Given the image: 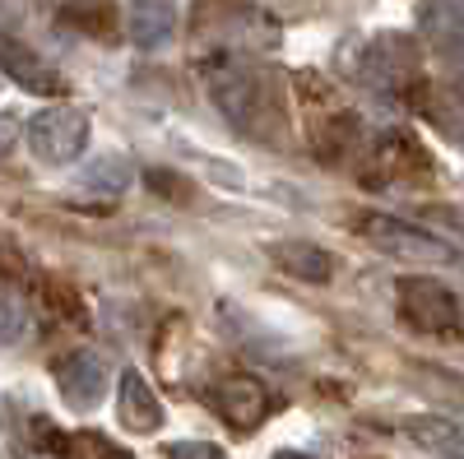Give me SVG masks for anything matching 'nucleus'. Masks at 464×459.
I'll list each match as a JSON object with an SVG mask.
<instances>
[{
	"label": "nucleus",
	"mask_w": 464,
	"mask_h": 459,
	"mask_svg": "<svg viewBox=\"0 0 464 459\" xmlns=\"http://www.w3.org/2000/svg\"><path fill=\"white\" fill-rule=\"evenodd\" d=\"M28 148L43 167H65L89 148V117L70 102H52L28 117Z\"/></svg>",
	"instance_id": "nucleus-1"
},
{
	"label": "nucleus",
	"mask_w": 464,
	"mask_h": 459,
	"mask_svg": "<svg viewBox=\"0 0 464 459\" xmlns=\"http://www.w3.org/2000/svg\"><path fill=\"white\" fill-rule=\"evenodd\" d=\"M358 223H362V237H367L376 251L395 255V260H404V264H455V260H459V251H455L450 242L432 237L428 227H413V223H404V218H395V214H362Z\"/></svg>",
	"instance_id": "nucleus-2"
},
{
	"label": "nucleus",
	"mask_w": 464,
	"mask_h": 459,
	"mask_svg": "<svg viewBox=\"0 0 464 459\" xmlns=\"http://www.w3.org/2000/svg\"><path fill=\"white\" fill-rule=\"evenodd\" d=\"M205 84H209V98L223 117L237 126V130H260V117H265V80L242 65V61H214L205 70Z\"/></svg>",
	"instance_id": "nucleus-3"
},
{
	"label": "nucleus",
	"mask_w": 464,
	"mask_h": 459,
	"mask_svg": "<svg viewBox=\"0 0 464 459\" xmlns=\"http://www.w3.org/2000/svg\"><path fill=\"white\" fill-rule=\"evenodd\" d=\"M353 74H358V84H367L376 93H395L418 80V47L404 33H381L358 47Z\"/></svg>",
	"instance_id": "nucleus-4"
},
{
	"label": "nucleus",
	"mask_w": 464,
	"mask_h": 459,
	"mask_svg": "<svg viewBox=\"0 0 464 459\" xmlns=\"http://www.w3.org/2000/svg\"><path fill=\"white\" fill-rule=\"evenodd\" d=\"M395 292H400V311L413 330H422V334H459V301L441 279L409 274V279H400Z\"/></svg>",
	"instance_id": "nucleus-5"
},
{
	"label": "nucleus",
	"mask_w": 464,
	"mask_h": 459,
	"mask_svg": "<svg viewBox=\"0 0 464 459\" xmlns=\"http://www.w3.org/2000/svg\"><path fill=\"white\" fill-rule=\"evenodd\" d=\"M205 404L223 417L227 427H237V432H251L265 408H269V395L256 376H218L214 386L205 390Z\"/></svg>",
	"instance_id": "nucleus-6"
},
{
	"label": "nucleus",
	"mask_w": 464,
	"mask_h": 459,
	"mask_svg": "<svg viewBox=\"0 0 464 459\" xmlns=\"http://www.w3.org/2000/svg\"><path fill=\"white\" fill-rule=\"evenodd\" d=\"M56 390L70 408H93L107 395V362L89 349H74L56 362Z\"/></svg>",
	"instance_id": "nucleus-7"
},
{
	"label": "nucleus",
	"mask_w": 464,
	"mask_h": 459,
	"mask_svg": "<svg viewBox=\"0 0 464 459\" xmlns=\"http://www.w3.org/2000/svg\"><path fill=\"white\" fill-rule=\"evenodd\" d=\"M413 24L432 52H441V56L464 52V0H418Z\"/></svg>",
	"instance_id": "nucleus-8"
},
{
	"label": "nucleus",
	"mask_w": 464,
	"mask_h": 459,
	"mask_svg": "<svg viewBox=\"0 0 464 459\" xmlns=\"http://www.w3.org/2000/svg\"><path fill=\"white\" fill-rule=\"evenodd\" d=\"M0 70L28 93H61V74L37 56L28 43H19L14 33H0Z\"/></svg>",
	"instance_id": "nucleus-9"
},
{
	"label": "nucleus",
	"mask_w": 464,
	"mask_h": 459,
	"mask_svg": "<svg viewBox=\"0 0 464 459\" xmlns=\"http://www.w3.org/2000/svg\"><path fill=\"white\" fill-rule=\"evenodd\" d=\"M177 0H130V14H126V28H130V43L140 52H163L172 47L177 37Z\"/></svg>",
	"instance_id": "nucleus-10"
},
{
	"label": "nucleus",
	"mask_w": 464,
	"mask_h": 459,
	"mask_svg": "<svg viewBox=\"0 0 464 459\" xmlns=\"http://www.w3.org/2000/svg\"><path fill=\"white\" fill-rule=\"evenodd\" d=\"M116 417H121V427L135 432V436H149V432L163 427V404H159V395H153V386L140 371L121 376V390H116Z\"/></svg>",
	"instance_id": "nucleus-11"
},
{
	"label": "nucleus",
	"mask_w": 464,
	"mask_h": 459,
	"mask_svg": "<svg viewBox=\"0 0 464 459\" xmlns=\"http://www.w3.org/2000/svg\"><path fill=\"white\" fill-rule=\"evenodd\" d=\"M269 260H275L284 274L306 279V283H325L334 274V255L321 251L316 242H275L269 246Z\"/></svg>",
	"instance_id": "nucleus-12"
},
{
	"label": "nucleus",
	"mask_w": 464,
	"mask_h": 459,
	"mask_svg": "<svg viewBox=\"0 0 464 459\" xmlns=\"http://www.w3.org/2000/svg\"><path fill=\"white\" fill-rule=\"evenodd\" d=\"M428 454L437 459H464V427L450 423V417H437V413H422V417H409L404 427Z\"/></svg>",
	"instance_id": "nucleus-13"
},
{
	"label": "nucleus",
	"mask_w": 464,
	"mask_h": 459,
	"mask_svg": "<svg viewBox=\"0 0 464 459\" xmlns=\"http://www.w3.org/2000/svg\"><path fill=\"white\" fill-rule=\"evenodd\" d=\"M428 121H432L446 139L464 144V84H441V89H432V98H428Z\"/></svg>",
	"instance_id": "nucleus-14"
},
{
	"label": "nucleus",
	"mask_w": 464,
	"mask_h": 459,
	"mask_svg": "<svg viewBox=\"0 0 464 459\" xmlns=\"http://www.w3.org/2000/svg\"><path fill=\"white\" fill-rule=\"evenodd\" d=\"M28 330V306L24 297L10 288V283H0V343H19Z\"/></svg>",
	"instance_id": "nucleus-15"
},
{
	"label": "nucleus",
	"mask_w": 464,
	"mask_h": 459,
	"mask_svg": "<svg viewBox=\"0 0 464 459\" xmlns=\"http://www.w3.org/2000/svg\"><path fill=\"white\" fill-rule=\"evenodd\" d=\"M89 181L102 186L107 196H116V190H126V181H130V163H126V158H102V163L89 172Z\"/></svg>",
	"instance_id": "nucleus-16"
},
{
	"label": "nucleus",
	"mask_w": 464,
	"mask_h": 459,
	"mask_svg": "<svg viewBox=\"0 0 464 459\" xmlns=\"http://www.w3.org/2000/svg\"><path fill=\"white\" fill-rule=\"evenodd\" d=\"M168 454H172V459H223V450L209 445V441H177Z\"/></svg>",
	"instance_id": "nucleus-17"
},
{
	"label": "nucleus",
	"mask_w": 464,
	"mask_h": 459,
	"mask_svg": "<svg viewBox=\"0 0 464 459\" xmlns=\"http://www.w3.org/2000/svg\"><path fill=\"white\" fill-rule=\"evenodd\" d=\"M14 139H19V121L14 117H0V158L14 148Z\"/></svg>",
	"instance_id": "nucleus-18"
},
{
	"label": "nucleus",
	"mask_w": 464,
	"mask_h": 459,
	"mask_svg": "<svg viewBox=\"0 0 464 459\" xmlns=\"http://www.w3.org/2000/svg\"><path fill=\"white\" fill-rule=\"evenodd\" d=\"M275 459H312V454H302V450H279Z\"/></svg>",
	"instance_id": "nucleus-19"
},
{
	"label": "nucleus",
	"mask_w": 464,
	"mask_h": 459,
	"mask_svg": "<svg viewBox=\"0 0 464 459\" xmlns=\"http://www.w3.org/2000/svg\"><path fill=\"white\" fill-rule=\"evenodd\" d=\"M0 459H10V454H0Z\"/></svg>",
	"instance_id": "nucleus-20"
}]
</instances>
